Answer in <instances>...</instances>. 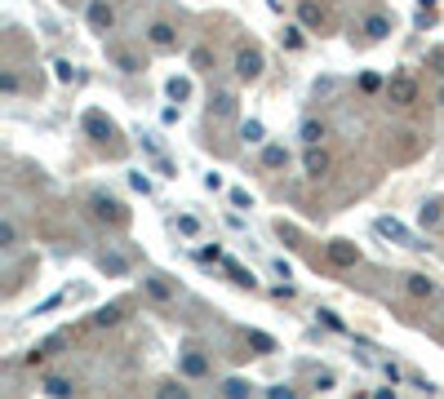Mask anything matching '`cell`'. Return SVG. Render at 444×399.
<instances>
[{"mask_svg":"<svg viewBox=\"0 0 444 399\" xmlns=\"http://www.w3.org/2000/svg\"><path fill=\"white\" fill-rule=\"evenodd\" d=\"M373 231H377V236H382V240H391V244H400V248H414V253H418V248H426L418 236H414V231H409L404 222H396V218H373Z\"/></svg>","mask_w":444,"mask_h":399,"instance_id":"6da1fadb","label":"cell"},{"mask_svg":"<svg viewBox=\"0 0 444 399\" xmlns=\"http://www.w3.org/2000/svg\"><path fill=\"white\" fill-rule=\"evenodd\" d=\"M387 98H391L396 107H414V103H418V80L409 76V71L391 76V80H387Z\"/></svg>","mask_w":444,"mask_h":399,"instance_id":"7a4b0ae2","label":"cell"},{"mask_svg":"<svg viewBox=\"0 0 444 399\" xmlns=\"http://www.w3.org/2000/svg\"><path fill=\"white\" fill-rule=\"evenodd\" d=\"M262 66H267V62H262V49H254V45H240L236 49V76L240 80H258Z\"/></svg>","mask_w":444,"mask_h":399,"instance_id":"3957f363","label":"cell"},{"mask_svg":"<svg viewBox=\"0 0 444 399\" xmlns=\"http://www.w3.org/2000/svg\"><path fill=\"white\" fill-rule=\"evenodd\" d=\"M85 23H89V31H103L107 36V31L116 27V9H111L107 0H89L85 5Z\"/></svg>","mask_w":444,"mask_h":399,"instance_id":"277c9868","label":"cell"},{"mask_svg":"<svg viewBox=\"0 0 444 399\" xmlns=\"http://www.w3.org/2000/svg\"><path fill=\"white\" fill-rule=\"evenodd\" d=\"M89 209H93V218H98V222H111V226H120V222L129 218L125 204H120V200H111V195H93V200H89Z\"/></svg>","mask_w":444,"mask_h":399,"instance_id":"5b68a950","label":"cell"},{"mask_svg":"<svg viewBox=\"0 0 444 399\" xmlns=\"http://www.w3.org/2000/svg\"><path fill=\"white\" fill-rule=\"evenodd\" d=\"M80 129H85L93 142H107L111 133H116V125H111V115H103V111H85V115H80Z\"/></svg>","mask_w":444,"mask_h":399,"instance_id":"8992f818","label":"cell"},{"mask_svg":"<svg viewBox=\"0 0 444 399\" xmlns=\"http://www.w3.org/2000/svg\"><path fill=\"white\" fill-rule=\"evenodd\" d=\"M147 45H152V49H160V54H169V49L178 45V31H173V23L156 18L152 27H147Z\"/></svg>","mask_w":444,"mask_h":399,"instance_id":"52a82bcc","label":"cell"},{"mask_svg":"<svg viewBox=\"0 0 444 399\" xmlns=\"http://www.w3.org/2000/svg\"><path fill=\"white\" fill-rule=\"evenodd\" d=\"M138 142H142V151H147V156H152V164H156V169H160L164 178H178V169H173V164H169V156H164V151H160V142L152 138V133H142V138H138Z\"/></svg>","mask_w":444,"mask_h":399,"instance_id":"ba28073f","label":"cell"},{"mask_svg":"<svg viewBox=\"0 0 444 399\" xmlns=\"http://www.w3.org/2000/svg\"><path fill=\"white\" fill-rule=\"evenodd\" d=\"M329 262L347 271V266H355V262H360V248H355L351 240H334V244H329Z\"/></svg>","mask_w":444,"mask_h":399,"instance_id":"9c48e42d","label":"cell"},{"mask_svg":"<svg viewBox=\"0 0 444 399\" xmlns=\"http://www.w3.org/2000/svg\"><path fill=\"white\" fill-rule=\"evenodd\" d=\"M302 173H307V178H324V173H329V151H324V146H307Z\"/></svg>","mask_w":444,"mask_h":399,"instance_id":"30bf717a","label":"cell"},{"mask_svg":"<svg viewBox=\"0 0 444 399\" xmlns=\"http://www.w3.org/2000/svg\"><path fill=\"white\" fill-rule=\"evenodd\" d=\"M40 391H45L49 399H72V395H76V381H72V377H58V373H49V377L40 381Z\"/></svg>","mask_w":444,"mask_h":399,"instance_id":"8fae6325","label":"cell"},{"mask_svg":"<svg viewBox=\"0 0 444 399\" xmlns=\"http://www.w3.org/2000/svg\"><path fill=\"white\" fill-rule=\"evenodd\" d=\"M218 391H222V399H254V381L249 377H227Z\"/></svg>","mask_w":444,"mask_h":399,"instance_id":"7c38bea8","label":"cell"},{"mask_svg":"<svg viewBox=\"0 0 444 399\" xmlns=\"http://www.w3.org/2000/svg\"><path fill=\"white\" fill-rule=\"evenodd\" d=\"M142 289H147L152 302H173V284H169V279H160V275H147Z\"/></svg>","mask_w":444,"mask_h":399,"instance_id":"4fadbf2b","label":"cell"},{"mask_svg":"<svg viewBox=\"0 0 444 399\" xmlns=\"http://www.w3.org/2000/svg\"><path fill=\"white\" fill-rule=\"evenodd\" d=\"M107 58L120 66V71H142V62L134 58V49H125V45H107Z\"/></svg>","mask_w":444,"mask_h":399,"instance_id":"5bb4252c","label":"cell"},{"mask_svg":"<svg viewBox=\"0 0 444 399\" xmlns=\"http://www.w3.org/2000/svg\"><path fill=\"white\" fill-rule=\"evenodd\" d=\"M404 289H409V297L426 302V297H436V279H426V275H404Z\"/></svg>","mask_w":444,"mask_h":399,"instance_id":"9a60e30c","label":"cell"},{"mask_svg":"<svg viewBox=\"0 0 444 399\" xmlns=\"http://www.w3.org/2000/svg\"><path fill=\"white\" fill-rule=\"evenodd\" d=\"M365 36L369 40H387L391 36V18H387V13H369V18H365Z\"/></svg>","mask_w":444,"mask_h":399,"instance_id":"2e32d148","label":"cell"},{"mask_svg":"<svg viewBox=\"0 0 444 399\" xmlns=\"http://www.w3.org/2000/svg\"><path fill=\"white\" fill-rule=\"evenodd\" d=\"M209 115H213V120H232V115H236V98L232 93H213Z\"/></svg>","mask_w":444,"mask_h":399,"instance_id":"e0dca14e","label":"cell"},{"mask_svg":"<svg viewBox=\"0 0 444 399\" xmlns=\"http://www.w3.org/2000/svg\"><path fill=\"white\" fill-rule=\"evenodd\" d=\"M324 23V9L316 5V0H302V5H298V27L307 31V27H320Z\"/></svg>","mask_w":444,"mask_h":399,"instance_id":"ac0fdd59","label":"cell"},{"mask_svg":"<svg viewBox=\"0 0 444 399\" xmlns=\"http://www.w3.org/2000/svg\"><path fill=\"white\" fill-rule=\"evenodd\" d=\"M178 369H183V377H205V373H209V359H205L200 351H187Z\"/></svg>","mask_w":444,"mask_h":399,"instance_id":"d6986e66","label":"cell"},{"mask_svg":"<svg viewBox=\"0 0 444 399\" xmlns=\"http://www.w3.org/2000/svg\"><path fill=\"white\" fill-rule=\"evenodd\" d=\"M240 138L249 142V146H267V125H262V120H244L240 125Z\"/></svg>","mask_w":444,"mask_h":399,"instance_id":"ffe728a7","label":"cell"},{"mask_svg":"<svg viewBox=\"0 0 444 399\" xmlns=\"http://www.w3.org/2000/svg\"><path fill=\"white\" fill-rule=\"evenodd\" d=\"M285 164H289V151H285V146H275V142L262 146V169H285Z\"/></svg>","mask_w":444,"mask_h":399,"instance_id":"44dd1931","label":"cell"},{"mask_svg":"<svg viewBox=\"0 0 444 399\" xmlns=\"http://www.w3.org/2000/svg\"><path fill=\"white\" fill-rule=\"evenodd\" d=\"M164 93H169L173 103H187V98H191V80H187V76H169V85H164Z\"/></svg>","mask_w":444,"mask_h":399,"instance_id":"7402d4cb","label":"cell"},{"mask_svg":"<svg viewBox=\"0 0 444 399\" xmlns=\"http://www.w3.org/2000/svg\"><path fill=\"white\" fill-rule=\"evenodd\" d=\"M440 218H444V204H440V200H426V204L418 209V222H422V226H440Z\"/></svg>","mask_w":444,"mask_h":399,"instance_id":"603a6c76","label":"cell"},{"mask_svg":"<svg viewBox=\"0 0 444 399\" xmlns=\"http://www.w3.org/2000/svg\"><path fill=\"white\" fill-rule=\"evenodd\" d=\"M298 138H302L307 146H320V138H324V125H320V120H302V125H298Z\"/></svg>","mask_w":444,"mask_h":399,"instance_id":"cb8c5ba5","label":"cell"},{"mask_svg":"<svg viewBox=\"0 0 444 399\" xmlns=\"http://www.w3.org/2000/svg\"><path fill=\"white\" fill-rule=\"evenodd\" d=\"M58 346H62L58 337H54V342H45V346H31V351H27V364H31V369H40V364H45L49 355H54V351H58Z\"/></svg>","mask_w":444,"mask_h":399,"instance_id":"d4e9b609","label":"cell"},{"mask_svg":"<svg viewBox=\"0 0 444 399\" xmlns=\"http://www.w3.org/2000/svg\"><path fill=\"white\" fill-rule=\"evenodd\" d=\"M120 320H125L120 306H98V311H93V324H98V328H111V324H120Z\"/></svg>","mask_w":444,"mask_h":399,"instance_id":"484cf974","label":"cell"},{"mask_svg":"<svg viewBox=\"0 0 444 399\" xmlns=\"http://www.w3.org/2000/svg\"><path fill=\"white\" fill-rule=\"evenodd\" d=\"M249 346H254L258 355H271L275 351V337H271V332H262V328H249Z\"/></svg>","mask_w":444,"mask_h":399,"instance_id":"4316f807","label":"cell"},{"mask_svg":"<svg viewBox=\"0 0 444 399\" xmlns=\"http://www.w3.org/2000/svg\"><path fill=\"white\" fill-rule=\"evenodd\" d=\"M156 399H191V391L183 386V381H160V386H156Z\"/></svg>","mask_w":444,"mask_h":399,"instance_id":"83f0119b","label":"cell"},{"mask_svg":"<svg viewBox=\"0 0 444 399\" xmlns=\"http://www.w3.org/2000/svg\"><path fill=\"white\" fill-rule=\"evenodd\" d=\"M222 266H227V275H232V279H236V284H240V289H254V275H249V271H244V266H240L236 258H227Z\"/></svg>","mask_w":444,"mask_h":399,"instance_id":"f1b7e54d","label":"cell"},{"mask_svg":"<svg viewBox=\"0 0 444 399\" xmlns=\"http://www.w3.org/2000/svg\"><path fill=\"white\" fill-rule=\"evenodd\" d=\"M280 45L289 49V54H298V49H302V27H293V23H285V31H280Z\"/></svg>","mask_w":444,"mask_h":399,"instance_id":"f546056e","label":"cell"},{"mask_svg":"<svg viewBox=\"0 0 444 399\" xmlns=\"http://www.w3.org/2000/svg\"><path fill=\"white\" fill-rule=\"evenodd\" d=\"M98 266H103L107 275H125V271H129V262H125L120 253H103V258H98Z\"/></svg>","mask_w":444,"mask_h":399,"instance_id":"4dcf8cb0","label":"cell"},{"mask_svg":"<svg viewBox=\"0 0 444 399\" xmlns=\"http://www.w3.org/2000/svg\"><path fill=\"white\" fill-rule=\"evenodd\" d=\"M178 236L195 240V236H200V218H195V213H178Z\"/></svg>","mask_w":444,"mask_h":399,"instance_id":"1f68e13d","label":"cell"},{"mask_svg":"<svg viewBox=\"0 0 444 399\" xmlns=\"http://www.w3.org/2000/svg\"><path fill=\"white\" fill-rule=\"evenodd\" d=\"M54 80H58V85H72V80H80V71H76L67 58H58V62H54Z\"/></svg>","mask_w":444,"mask_h":399,"instance_id":"d6a6232c","label":"cell"},{"mask_svg":"<svg viewBox=\"0 0 444 399\" xmlns=\"http://www.w3.org/2000/svg\"><path fill=\"white\" fill-rule=\"evenodd\" d=\"M18 244V226H13V218H5L0 222V248H13Z\"/></svg>","mask_w":444,"mask_h":399,"instance_id":"836d02e7","label":"cell"},{"mask_svg":"<svg viewBox=\"0 0 444 399\" xmlns=\"http://www.w3.org/2000/svg\"><path fill=\"white\" fill-rule=\"evenodd\" d=\"M436 23V0H418V27H431Z\"/></svg>","mask_w":444,"mask_h":399,"instance_id":"e575fe53","label":"cell"},{"mask_svg":"<svg viewBox=\"0 0 444 399\" xmlns=\"http://www.w3.org/2000/svg\"><path fill=\"white\" fill-rule=\"evenodd\" d=\"M316 315H320V324H324V328H334V332H347V324L338 320V311H329V306H324V311H316Z\"/></svg>","mask_w":444,"mask_h":399,"instance_id":"d590c367","label":"cell"},{"mask_svg":"<svg viewBox=\"0 0 444 399\" xmlns=\"http://www.w3.org/2000/svg\"><path fill=\"white\" fill-rule=\"evenodd\" d=\"M195 258H200L205 266H209V262H227V258H222V248H218V244H213V248H195Z\"/></svg>","mask_w":444,"mask_h":399,"instance_id":"8d00e7d4","label":"cell"},{"mask_svg":"<svg viewBox=\"0 0 444 399\" xmlns=\"http://www.w3.org/2000/svg\"><path fill=\"white\" fill-rule=\"evenodd\" d=\"M360 89H365V93H377V89H382V76L365 71V76H360Z\"/></svg>","mask_w":444,"mask_h":399,"instance_id":"74e56055","label":"cell"},{"mask_svg":"<svg viewBox=\"0 0 444 399\" xmlns=\"http://www.w3.org/2000/svg\"><path fill=\"white\" fill-rule=\"evenodd\" d=\"M0 93H18V76H13V71L0 76Z\"/></svg>","mask_w":444,"mask_h":399,"instance_id":"f35d334b","label":"cell"},{"mask_svg":"<svg viewBox=\"0 0 444 399\" xmlns=\"http://www.w3.org/2000/svg\"><path fill=\"white\" fill-rule=\"evenodd\" d=\"M129 187H134V191H142V195H152V182H147L142 173H129Z\"/></svg>","mask_w":444,"mask_h":399,"instance_id":"ab89813d","label":"cell"},{"mask_svg":"<svg viewBox=\"0 0 444 399\" xmlns=\"http://www.w3.org/2000/svg\"><path fill=\"white\" fill-rule=\"evenodd\" d=\"M232 204H236V209H254V200H249V191L236 187V191H232Z\"/></svg>","mask_w":444,"mask_h":399,"instance_id":"60d3db41","label":"cell"},{"mask_svg":"<svg viewBox=\"0 0 444 399\" xmlns=\"http://www.w3.org/2000/svg\"><path fill=\"white\" fill-rule=\"evenodd\" d=\"M382 377H387V381H391V386H396V381H400V377H404V373H400V369H396V364H391V359H387V364H382Z\"/></svg>","mask_w":444,"mask_h":399,"instance_id":"b9f144b4","label":"cell"},{"mask_svg":"<svg viewBox=\"0 0 444 399\" xmlns=\"http://www.w3.org/2000/svg\"><path fill=\"white\" fill-rule=\"evenodd\" d=\"M271 297H275V302H289V297H293V284H275Z\"/></svg>","mask_w":444,"mask_h":399,"instance_id":"7bdbcfd3","label":"cell"},{"mask_svg":"<svg viewBox=\"0 0 444 399\" xmlns=\"http://www.w3.org/2000/svg\"><path fill=\"white\" fill-rule=\"evenodd\" d=\"M267 399H298V395H293L289 386H271V391H267Z\"/></svg>","mask_w":444,"mask_h":399,"instance_id":"ee69618b","label":"cell"},{"mask_svg":"<svg viewBox=\"0 0 444 399\" xmlns=\"http://www.w3.org/2000/svg\"><path fill=\"white\" fill-rule=\"evenodd\" d=\"M409 381H414V386H418L422 395H436V386H431V381H426V377H409Z\"/></svg>","mask_w":444,"mask_h":399,"instance_id":"f6af8a7d","label":"cell"},{"mask_svg":"<svg viewBox=\"0 0 444 399\" xmlns=\"http://www.w3.org/2000/svg\"><path fill=\"white\" fill-rule=\"evenodd\" d=\"M191 66H209V49H195V54H191Z\"/></svg>","mask_w":444,"mask_h":399,"instance_id":"bcb514c9","label":"cell"},{"mask_svg":"<svg viewBox=\"0 0 444 399\" xmlns=\"http://www.w3.org/2000/svg\"><path fill=\"white\" fill-rule=\"evenodd\" d=\"M329 386H334V373H329V369H324V373L316 377V391H329Z\"/></svg>","mask_w":444,"mask_h":399,"instance_id":"7dc6e473","label":"cell"},{"mask_svg":"<svg viewBox=\"0 0 444 399\" xmlns=\"http://www.w3.org/2000/svg\"><path fill=\"white\" fill-rule=\"evenodd\" d=\"M431 66H436V71L444 76V49H431Z\"/></svg>","mask_w":444,"mask_h":399,"instance_id":"c3c4849f","label":"cell"},{"mask_svg":"<svg viewBox=\"0 0 444 399\" xmlns=\"http://www.w3.org/2000/svg\"><path fill=\"white\" fill-rule=\"evenodd\" d=\"M373 399H396V391H391V386H382V391H377Z\"/></svg>","mask_w":444,"mask_h":399,"instance_id":"681fc988","label":"cell"},{"mask_svg":"<svg viewBox=\"0 0 444 399\" xmlns=\"http://www.w3.org/2000/svg\"><path fill=\"white\" fill-rule=\"evenodd\" d=\"M267 9H271V13H280V9H285V0H267Z\"/></svg>","mask_w":444,"mask_h":399,"instance_id":"f907efd6","label":"cell"},{"mask_svg":"<svg viewBox=\"0 0 444 399\" xmlns=\"http://www.w3.org/2000/svg\"><path fill=\"white\" fill-rule=\"evenodd\" d=\"M436 103H440V107H444V85H440V93H436Z\"/></svg>","mask_w":444,"mask_h":399,"instance_id":"816d5d0a","label":"cell"},{"mask_svg":"<svg viewBox=\"0 0 444 399\" xmlns=\"http://www.w3.org/2000/svg\"><path fill=\"white\" fill-rule=\"evenodd\" d=\"M351 399H369V395H351Z\"/></svg>","mask_w":444,"mask_h":399,"instance_id":"f5cc1de1","label":"cell"}]
</instances>
